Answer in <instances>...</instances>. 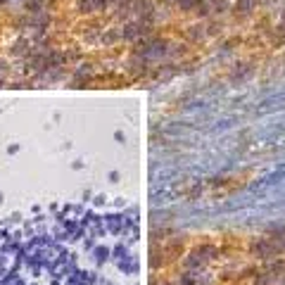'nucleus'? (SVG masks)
<instances>
[]
</instances>
